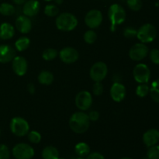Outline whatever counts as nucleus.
Here are the masks:
<instances>
[{"mask_svg":"<svg viewBox=\"0 0 159 159\" xmlns=\"http://www.w3.org/2000/svg\"><path fill=\"white\" fill-rule=\"evenodd\" d=\"M70 128L76 134H84L89 130L90 120L85 112L80 111L73 113L69 120Z\"/></svg>","mask_w":159,"mask_h":159,"instance_id":"nucleus-1","label":"nucleus"},{"mask_svg":"<svg viewBox=\"0 0 159 159\" xmlns=\"http://www.w3.org/2000/svg\"><path fill=\"white\" fill-rule=\"evenodd\" d=\"M56 26L58 30L65 32L73 30L78 26V20L75 16L69 12H63L57 16L55 20Z\"/></svg>","mask_w":159,"mask_h":159,"instance_id":"nucleus-2","label":"nucleus"},{"mask_svg":"<svg viewBox=\"0 0 159 159\" xmlns=\"http://www.w3.org/2000/svg\"><path fill=\"white\" fill-rule=\"evenodd\" d=\"M126 11L122 6L116 3L111 5L108 11L109 20L111 23V30L114 31L116 26L124 23L126 20Z\"/></svg>","mask_w":159,"mask_h":159,"instance_id":"nucleus-3","label":"nucleus"},{"mask_svg":"<svg viewBox=\"0 0 159 159\" xmlns=\"http://www.w3.org/2000/svg\"><path fill=\"white\" fill-rule=\"evenodd\" d=\"M10 130L16 136L23 137L29 133L30 125L23 117L16 116L12 118L10 122Z\"/></svg>","mask_w":159,"mask_h":159,"instance_id":"nucleus-4","label":"nucleus"},{"mask_svg":"<svg viewBox=\"0 0 159 159\" xmlns=\"http://www.w3.org/2000/svg\"><path fill=\"white\" fill-rule=\"evenodd\" d=\"M156 29L151 23L144 24L137 30V37L143 43L152 42L156 37Z\"/></svg>","mask_w":159,"mask_h":159,"instance_id":"nucleus-5","label":"nucleus"},{"mask_svg":"<svg viewBox=\"0 0 159 159\" xmlns=\"http://www.w3.org/2000/svg\"><path fill=\"white\" fill-rule=\"evenodd\" d=\"M107 73H108L107 65L104 62L98 61L91 67L89 75L95 82H102L107 77Z\"/></svg>","mask_w":159,"mask_h":159,"instance_id":"nucleus-6","label":"nucleus"},{"mask_svg":"<svg viewBox=\"0 0 159 159\" xmlns=\"http://www.w3.org/2000/svg\"><path fill=\"white\" fill-rule=\"evenodd\" d=\"M12 155L16 159H31L34 155V150L29 144L20 143L12 148Z\"/></svg>","mask_w":159,"mask_h":159,"instance_id":"nucleus-7","label":"nucleus"},{"mask_svg":"<svg viewBox=\"0 0 159 159\" xmlns=\"http://www.w3.org/2000/svg\"><path fill=\"white\" fill-rule=\"evenodd\" d=\"M133 75L138 83H147L151 77L150 69L144 64H138L134 68Z\"/></svg>","mask_w":159,"mask_h":159,"instance_id":"nucleus-8","label":"nucleus"},{"mask_svg":"<svg viewBox=\"0 0 159 159\" xmlns=\"http://www.w3.org/2000/svg\"><path fill=\"white\" fill-rule=\"evenodd\" d=\"M102 22V14L98 9H92L89 11L85 17V23L86 26L91 30L96 29Z\"/></svg>","mask_w":159,"mask_h":159,"instance_id":"nucleus-9","label":"nucleus"},{"mask_svg":"<svg viewBox=\"0 0 159 159\" xmlns=\"http://www.w3.org/2000/svg\"><path fill=\"white\" fill-rule=\"evenodd\" d=\"M93 104L92 95L88 91H81L75 97V105L82 111H85L90 109Z\"/></svg>","mask_w":159,"mask_h":159,"instance_id":"nucleus-10","label":"nucleus"},{"mask_svg":"<svg viewBox=\"0 0 159 159\" xmlns=\"http://www.w3.org/2000/svg\"><path fill=\"white\" fill-rule=\"evenodd\" d=\"M148 54V48L144 43H135L129 51V57L134 61L143 60Z\"/></svg>","mask_w":159,"mask_h":159,"instance_id":"nucleus-11","label":"nucleus"},{"mask_svg":"<svg viewBox=\"0 0 159 159\" xmlns=\"http://www.w3.org/2000/svg\"><path fill=\"white\" fill-rule=\"evenodd\" d=\"M60 59L65 64H73L78 61L79 54L76 49L71 47H66L59 52Z\"/></svg>","mask_w":159,"mask_h":159,"instance_id":"nucleus-12","label":"nucleus"},{"mask_svg":"<svg viewBox=\"0 0 159 159\" xmlns=\"http://www.w3.org/2000/svg\"><path fill=\"white\" fill-rule=\"evenodd\" d=\"M12 70L18 76H23L26 75L28 70V63L26 58L22 56H16L12 61Z\"/></svg>","mask_w":159,"mask_h":159,"instance_id":"nucleus-13","label":"nucleus"},{"mask_svg":"<svg viewBox=\"0 0 159 159\" xmlns=\"http://www.w3.org/2000/svg\"><path fill=\"white\" fill-rule=\"evenodd\" d=\"M110 96L116 102L123 101L126 96L125 86L120 82H114L110 89Z\"/></svg>","mask_w":159,"mask_h":159,"instance_id":"nucleus-14","label":"nucleus"},{"mask_svg":"<svg viewBox=\"0 0 159 159\" xmlns=\"http://www.w3.org/2000/svg\"><path fill=\"white\" fill-rule=\"evenodd\" d=\"M15 57L16 51L12 46L7 44L0 45V63H9Z\"/></svg>","mask_w":159,"mask_h":159,"instance_id":"nucleus-15","label":"nucleus"},{"mask_svg":"<svg viewBox=\"0 0 159 159\" xmlns=\"http://www.w3.org/2000/svg\"><path fill=\"white\" fill-rule=\"evenodd\" d=\"M16 28L20 31L21 34H26L30 33L32 30V22L30 17L26 16H20L16 20Z\"/></svg>","mask_w":159,"mask_h":159,"instance_id":"nucleus-16","label":"nucleus"},{"mask_svg":"<svg viewBox=\"0 0 159 159\" xmlns=\"http://www.w3.org/2000/svg\"><path fill=\"white\" fill-rule=\"evenodd\" d=\"M40 9V4L37 0H27L23 4V12L25 16L33 17L37 15Z\"/></svg>","mask_w":159,"mask_h":159,"instance_id":"nucleus-17","label":"nucleus"},{"mask_svg":"<svg viewBox=\"0 0 159 159\" xmlns=\"http://www.w3.org/2000/svg\"><path fill=\"white\" fill-rule=\"evenodd\" d=\"M143 141L148 147L156 145L159 141V131L156 129H150L143 135Z\"/></svg>","mask_w":159,"mask_h":159,"instance_id":"nucleus-18","label":"nucleus"},{"mask_svg":"<svg viewBox=\"0 0 159 159\" xmlns=\"http://www.w3.org/2000/svg\"><path fill=\"white\" fill-rule=\"evenodd\" d=\"M15 34L13 26L9 23H3L0 26V38L2 40H9Z\"/></svg>","mask_w":159,"mask_h":159,"instance_id":"nucleus-19","label":"nucleus"},{"mask_svg":"<svg viewBox=\"0 0 159 159\" xmlns=\"http://www.w3.org/2000/svg\"><path fill=\"white\" fill-rule=\"evenodd\" d=\"M38 82L41 85H49L53 83L54 80V75L49 71H42L38 75Z\"/></svg>","mask_w":159,"mask_h":159,"instance_id":"nucleus-20","label":"nucleus"},{"mask_svg":"<svg viewBox=\"0 0 159 159\" xmlns=\"http://www.w3.org/2000/svg\"><path fill=\"white\" fill-rule=\"evenodd\" d=\"M43 159H57L59 158V152L54 146H47L42 151Z\"/></svg>","mask_w":159,"mask_h":159,"instance_id":"nucleus-21","label":"nucleus"},{"mask_svg":"<svg viewBox=\"0 0 159 159\" xmlns=\"http://www.w3.org/2000/svg\"><path fill=\"white\" fill-rule=\"evenodd\" d=\"M75 152L76 155L79 157L88 156L90 153V148L86 143L80 142L75 147Z\"/></svg>","mask_w":159,"mask_h":159,"instance_id":"nucleus-22","label":"nucleus"},{"mask_svg":"<svg viewBox=\"0 0 159 159\" xmlns=\"http://www.w3.org/2000/svg\"><path fill=\"white\" fill-rule=\"evenodd\" d=\"M30 44V40L27 37H22L16 41L15 47L17 51L21 52L26 51L29 48Z\"/></svg>","mask_w":159,"mask_h":159,"instance_id":"nucleus-23","label":"nucleus"},{"mask_svg":"<svg viewBox=\"0 0 159 159\" xmlns=\"http://www.w3.org/2000/svg\"><path fill=\"white\" fill-rule=\"evenodd\" d=\"M16 12V9L10 3L4 2L0 5V14L6 16H12Z\"/></svg>","mask_w":159,"mask_h":159,"instance_id":"nucleus-24","label":"nucleus"},{"mask_svg":"<svg viewBox=\"0 0 159 159\" xmlns=\"http://www.w3.org/2000/svg\"><path fill=\"white\" fill-rule=\"evenodd\" d=\"M151 97L155 102L159 103V79L152 82L150 89Z\"/></svg>","mask_w":159,"mask_h":159,"instance_id":"nucleus-25","label":"nucleus"},{"mask_svg":"<svg viewBox=\"0 0 159 159\" xmlns=\"http://www.w3.org/2000/svg\"><path fill=\"white\" fill-rule=\"evenodd\" d=\"M83 39L85 43H89V44H93L97 40V34L93 30H89L84 34Z\"/></svg>","mask_w":159,"mask_h":159,"instance_id":"nucleus-26","label":"nucleus"},{"mask_svg":"<svg viewBox=\"0 0 159 159\" xmlns=\"http://www.w3.org/2000/svg\"><path fill=\"white\" fill-rule=\"evenodd\" d=\"M58 54L57 51L54 48H47L43 51V54H42V57L45 61H52L54 58H56Z\"/></svg>","mask_w":159,"mask_h":159,"instance_id":"nucleus-27","label":"nucleus"},{"mask_svg":"<svg viewBox=\"0 0 159 159\" xmlns=\"http://www.w3.org/2000/svg\"><path fill=\"white\" fill-rule=\"evenodd\" d=\"M59 9L57 6L54 4L47 5L44 8L45 15L49 17H54L58 14Z\"/></svg>","mask_w":159,"mask_h":159,"instance_id":"nucleus-28","label":"nucleus"},{"mask_svg":"<svg viewBox=\"0 0 159 159\" xmlns=\"http://www.w3.org/2000/svg\"><path fill=\"white\" fill-rule=\"evenodd\" d=\"M149 92H150V88L146 83L141 84L136 89V94L141 98L145 97L148 94Z\"/></svg>","mask_w":159,"mask_h":159,"instance_id":"nucleus-29","label":"nucleus"},{"mask_svg":"<svg viewBox=\"0 0 159 159\" xmlns=\"http://www.w3.org/2000/svg\"><path fill=\"white\" fill-rule=\"evenodd\" d=\"M28 140L30 141L33 144H38L41 141V135L39 132L35 131V130H32V131H29L27 134Z\"/></svg>","mask_w":159,"mask_h":159,"instance_id":"nucleus-30","label":"nucleus"},{"mask_svg":"<svg viewBox=\"0 0 159 159\" xmlns=\"http://www.w3.org/2000/svg\"><path fill=\"white\" fill-rule=\"evenodd\" d=\"M149 159H159V145H154L150 147L147 153Z\"/></svg>","mask_w":159,"mask_h":159,"instance_id":"nucleus-31","label":"nucleus"},{"mask_svg":"<svg viewBox=\"0 0 159 159\" xmlns=\"http://www.w3.org/2000/svg\"><path fill=\"white\" fill-rule=\"evenodd\" d=\"M127 4L133 11H139L142 7L141 0H127Z\"/></svg>","mask_w":159,"mask_h":159,"instance_id":"nucleus-32","label":"nucleus"},{"mask_svg":"<svg viewBox=\"0 0 159 159\" xmlns=\"http://www.w3.org/2000/svg\"><path fill=\"white\" fill-rule=\"evenodd\" d=\"M10 151L5 144H0V159H9Z\"/></svg>","mask_w":159,"mask_h":159,"instance_id":"nucleus-33","label":"nucleus"},{"mask_svg":"<svg viewBox=\"0 0 159 159\" xmlns=\"http://www.w3.org/2000/svg\"><path fill=\"white\" fill-rule=\"evenodd\" d=\"M124 36L127 38H134V37H137V30L134 27L131 26H128V27L125 28L124 30Z\"/></svg>","mask_w":159,"mask_h":159,"instance_id":"nucleus-34","label":"nucleus"},{"mask_svg":"<svg viewBox=\"0 0 159 159\" xmlns=\"http://www.w3.org/2000/svg\"><path fill=\"white\" fill-rule=\"evenodd\" d=\"M103 85L101 83V82H95L93 87V93L95 96H100L103 93Z\"/></svg>","mask_w":159,"mask_h":159,"instance_id":"nucleus-35","label":"nucleus"},{"mask_svg":"<svg viewBox=\"0 0 159 159\" xmlns=\"http://www.w3.org/2000/svg\"><path fill=\"white\" fill-rule=\"evenodd\" d=\"M150 58L154 64L159 65V50L152 49L150 52Z\"/></svg>","mask_w":159,"mask_h":159,"instance_id":"nucleus-36","label":"nucleus"},{"mask_svg":"<svg viewBox=\"0 0 159 159\" xmlns=\"http://www.w3.org/2000/svg\"><path fill=\"white\" fill-rule=\"evenodd\" d=\"M90 121H96L99 118V113L96 110H93L88 114Z\"/></svg>","mask_w":159,"mask_h":159,"instance_id":"nucleus-37","label":"nucleus"},{"mask_svg":"<svg viewBox=\"0 0 159 159\" xmlns=\"http://www.w3.org/2000/svg\"><path fill=\"white\" fill-rule=\"evenodd\" d=\"M86 159H105V158H104L103 155H101L100 153L93 152V153L89 154V155L87 156Z\"/></svg>","mask_w":159,"mask_h":159,"instance_id":"nucleus-38","label":"nucleus"},{"mask_svg":"<svg viewBox=\"0 0 159 159\" xmlns=\"http://www.w3.org/2000/svg\"><path fill=\"white\" fill-rule=\"evenodd\" d=\"M35 86H34V85L33 83H30L28 84L27 85V90L28 92H29L30 94H34V92H35Z\"/></svg>","mask_w":159,"mask_h":159,"instance_id":"nucleus-39","label":"nucleus"},{"mask_svg":"<svg viewBox=\"0 0 159 159\" xmlns=\"http://www.w3.org/2000/svg\"><path fill=\"white\" fill-rule=\"evenodd\" d=\"M13 2L16 5H23L26 2L27 0H12Z\"/></svg>","mask_w":159,"mask_h":159,"instance_id":"nucleus-40","label":"nucleus"},{"mask_svg":"<svg viewBox=\"0 0 159 159\" xmlns=\"http://www.w3.org/2000/svg\"><path fill=\"white\" fill-rule=\"evenodd\" d=\"M55 1L56 3H57V4H61V3H62L63 0H55Z\"/></svg>","mask_w":159,"mask_h":159,"instance_id":"nucleus-41","label":"nucleus"},{"mask_svg":"<svg viewBox=\"0 0 159 159\" xmlns=\"http://www.w3.org/2000/svg\"><path fill=\"white\" fill-rule=\"evenodd\" d=\"M120 159H132V158H128V157H124V158H120Z\"/></svg>","mask_w":159,"mask_h":159,"instance_id":"nucleus-42","label":"nucleus"},{"mask_svg":"<svg viewBox=\"0 0 159 159\" xmlns=\"http://www.w3.org/2000/svg\"><path fill=\"white\" fill-rule=\"evenodd\" d=\"M142 159H149V158H148V156H147V157H144V158H143Z\"/></svg>","mask_w":159,"mask_h":159,"instance_id":"nucleus-43","label":"nucleus"},{"mask_svg":"<svg viewBox=\"0 0 159 159\" xmlns=\"http://www.w3.org/2000/svg\"><path fill=\"white\" fill-rule=\"evenodd\" d=\"M45 1H47V2H50V1H52V0H45Z\"/></svg>","mask_w":159,"mask_h":159,"instance_id":"nucleus-44","label":"nucleus"},{"mask_svg":"<svg viewBox=\"0 0 159 159\" xmlns=\"http://www.w3.org/2000/svg\"><path fill=\"white\" fill-rule=\"evenodd\" d=\"M57 159H65V158H58Z\"/></svg>","mask_w":159,"mask_h":159,"instance_id":"nucleus-45","label":"nucleus"}]
</instances>
